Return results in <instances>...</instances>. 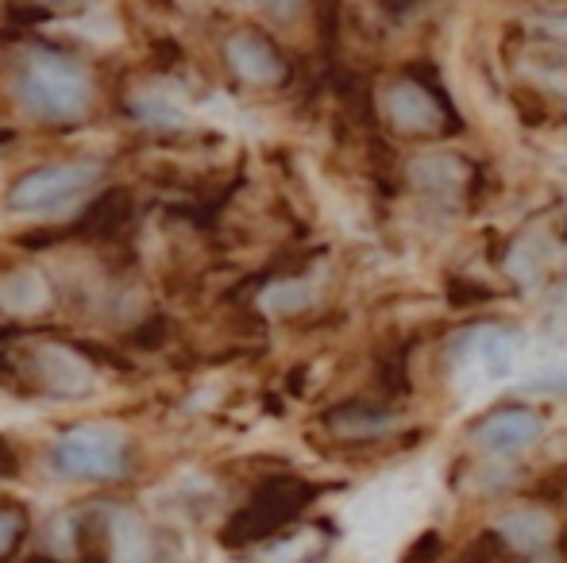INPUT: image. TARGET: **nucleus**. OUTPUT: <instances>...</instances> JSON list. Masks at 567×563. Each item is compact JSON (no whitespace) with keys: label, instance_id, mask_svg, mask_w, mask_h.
<instances>
[{"label":"nucleus","instance_id":"f257e3e1","mask_svg":"<svg viewBox=\"0 0 567 563\" xmlns=\"http://www.w3.org/2000/svg\"><path fill=\"white\" fill-rule=\"evenodd\" d=\"M0 386L16 398L82 402L97 390V363L74 340L0 329Z\"/></svg>","mask_w":567,"mask_h":563},{"label":"nucleus","instance_id":"f03ea898","mask_svg":"<svg viewBox=\"0 0 567 563\" xmlns=\"http://www.w3.org/2000/svg\"><path fill=\"white\" fill-rule=\"evenodd\" d=\"M16 101L31 121L43 124H74L90 113L93 82L78 62L62 54H31L28 66L16 77Z\"/></svg>","mask_w":567,"mask_h":563},{"label":"nucleus","instance_id":"7ed1b4c3","mask_svg":"<svg viewBox=\"0 0 567 563\" xmlns=\"http://www.w3.org/2000/svg\"><path fill=\"white\" fill-rule=\"evenodd\" d=\"M74 544L82 563H158L163 549L135 505H90L74 521Z\"/></svg>","mask_w":567,"mask_h":563},{"label":"nucleus","instance_id":"20e7f679","mask_svg":"<svg viewBox=\"0 0 567 563\" xmlns=\"http://www.w3.org/2000/svg\"><path fill=\"white\" fill-rule=\"evenodd\" d=\"M317 494H321V487H313V482H306V479L259 482V487L251 490V498L225 521L220 544H225V549H255V544L286 533V529L317 502Z\"/></svg>","mask_w":567,"mask_h":563},{"label":"nucleus","instance_id":"39448f33","mask_svg":"<svg viewBox=\"0 0 567 563\" xmlns=\"http://www.w3.org/2000/svg\"><path fill=\"white\" fill-rule=\"evenodd\" d=\"M51 467L70 482H120L132 471V436L109 421L74 425L54 440Z\"/></svg>","mask_w":567,"mask_h":563},{"label":"nucleus","instance_id":"423d86ee","mask_svg":"<svg viewBox=\"0 0 567 563\" xmlns=\"http://www.w3.org/2000/svg\"><path fill=\"white\" fill-rule=\"evenodd\" d=\"M105 174V163L97 158H82V163H62V166H35V170L20 174L8 186V209L35 217V212H51L62 205L78 201L82 194H90Z\"/></svg>","mask_w":567,"mask_h":563},{"label":"nucleus","instance_id":"0eeeda50","mask_svg":"<svg viewBox=\"0 0 567 563\" xmlns=\"http://www.w3.org/2000/svg\"><path fill=\"white\" fill-rule=\"evenodd\" d=\"M545 432V421H540L533 409L525 406H509L498 409V414L483 417L475 428V444L491 456H514V451H525L533 440H540Z\"/></svg>","mask_w":567,"mask_h":563},{"label":"nucleus","instance_id":"6e6552de","mask_svg":"<svg viewBox=\"0 0 567 563\" xmlns=\"http://www.w3.org/2000/svg\"><path fill=\"white\" fill-rule=\"evenodd\" d=\"M382 108H386V121L405 136H433L444 124L441 105L417 82H394L382 93Z\"/></svg>","mask_w":567,"mask_h":563},{"label":"nucleus","instance_id":"1a4fd4ad","mask_svg":"<svg viewBox=\"0 0 567 563\" xmlns=\"http://www.w3.org/2000/svg\"><path fill=\"white\" fill-rule=\"evenodd\" d=\"M452 355L460 363H475V367H483L491 378H498L514 367L517 336L509 329H498V324H478V329L463 332V340L452 347Z\"/></svg>","mask_w":567,"mask_h":563},{"label":"nucleus","instance_id":"9d476101","mask_svg":"<svg viewBox=\"0 0 567 563\" xmlns=\"http://www.w3.org/2000/svg\"><path fill=\"white\" fill-rule=\"evenodd\" d=\"M225 62H228L231 74L244 77V82H251V85H278L286 74L275 46H270L267 39L251 35V31H236V35L228 39Z\"/></svg>","mask_w":567,"mask_h":563},{"label":"nucleus","instance_id":"9b49d317","mask_svg":"<svg viewBox=\"0 0 567 563\" xmlns=\"http://www.w3.org/2000/svg\"><path fill=\"white\" fill-rule=\"evenodd\" d=\"M51 305V285L31 267H12L0 274V313L8 316H35Z\"/></svg>","mask_w":567,"mask_h":563},{"label":"nucleus","instance_id":"f8f14e48","mask_svg":"<svg viewBox=\"0 0 567 563\" xmlns=\"http://www.w3.org/2000/svg\"><path fill=\"white\" fill-rule=\"evenodd\" d=\"M324 428L340 440H379L394 428V417L367 406H340L324 414Z\"/></svg>","mask_w":567,"mask_h":563},{"label":"nucleus","instance_id":"ddd939ff","mask_svg":"<svg viewBox=\"0 0 567 563\" xmlns=\"http://www.w3.org/2000/svg\"><path fill=\"white\" fill-rule=\"evenodd\" d=\"M317 556H321V536L317 533H278L270 536V541L255 544L251 549V563H313Z\"/></svg>","mask_w":567,"mask_h":563},{"label":"nucleus","instance_id":"4468645a","mask_svg":"<svg viewBox=\"0 0 567 563\" xmlns=\"http://www.w3.org/2000/svg\"><path fill=\"white\" fill-rule=\"evenodd\" d=\"M553 533H556L553 521H548L545 513H529V510L509 513V518H502V525H498V536L517 552H540L548 541H553Z\"/></svg>","mask_w":567,"mask_h":563},{"label":"nucleus","instance_id":"2eb2a0df","mask_svg":"<svg viewBox=\"0 0 567 563\" xmlns=\"http://www.w3.org/2000/svg\"><path fill=\"white\" fill-rule=\"evenodd\" d=\"M28 529H31L28 510L20 502H12V498H0V563H8L20 552Z\"/></svg>","mask_w":567,"mask_h":563},{"label":"nucleus","instance_id":"dca6fc26","mask_svg":"<svg viewBox=\"0 0 567 563\" xmlns=\"http://www.w3.org/2000/svg\"><path fill=\"white\" fill-rule=\"evenodd\" d=\"M413 178L425 189H455L463 181V166L455 158H421L413 166Z\"/></svg>","mask_w":567,"mask_h":563},{"label":"nucleus","instance_id":"f3484780","mask_svg":"<svg viewBox=\"0 0 567 563\" xmlns=\"http://www.w3.org/2000/svg\"><path fill=\"white\" fill-rule=\"evenodd\" d=\"M309 298H313L309 282H278L262 293V309H270V313H298V309L309 305Z\"/></svg>","mask_w":567,"mask_h":563},{"label":"nucleus","instance_id":"a211bd4d","mask_svg":"<svg viewBox=\"0 0 567 563\" xmlns=\"http://www.w3.org/2000/svg\"><path fill=\"white\" fill-rule=\"evenodd\" d=\"M441 549H444L441 533H425L413 541V549L405 552L402 563H433V560H441Z\"/></svg>","mask_w":567,"mask_h":563},{"label":"nucleus","instance_id":"6ab92c4d","mask_svg":"<svg viewBox=\"0 0 567 563\" xmlns=\"http://www.w3.org/2000/svg\"><path fill=\"white\" fill-rule=\"evenodd\" d=\"M23 475V463H20V451L12 448L4 432H0V479H20Z\"/></svg>","mask_w":567,"mask_h":563},{"label":"nucleus","instance_id":"aec40b11","mask_svg":"<svg viewBox=\"0 0 567 563\" xmlns=\"http://www.w3.org/2000/svg\"><path fill=\"white\" fill-rule=\"evenodd\" d=\"M259 12H267L270 20H293L301 8V0H251Z\"/></svg>","mask_w":567,"mask_h":563},{"label":"nucleus","instance_id":"412c9836","mask_svg":"<svg viewBox=\"0 0 567 563\" xmlns=\"http://www.w3.org/2000/svg\"><path fill=\"white\" fill-rule=\"evenodd\" d=\"M491 544H494V536H483V541H475L467 552H463L455 563H494V552H491Z\"/></svg>","mask_w":567,"mask_h":563},{"label":"nucleus","instance_id":"4be33fe9","mask_svg":"<svg viewBox=\"0 0 567 563\" xmlns=\"http://www.w3.org/2000/svg\"><path fill=\"white\" fill-rule=\"evenodd\" d=\"M31 8H39V12H78L82 4H90V0H28Z\"/></svg>","mask_w":567,"mask_h":563},{"label":"nucleus","instance_id":"5701e85b","mask_svg":"<svg viewBox=\"0 0 567 563\" xmlns=\"http://www.w3.org/2000/svg\"><path fill=\"white\" fill-rule=\"evenodd\" d=\"M529 390H540V394H567V375H564V371H556V375L529 383Z\"/></svg>","mask_w":567,"mask_h":563},{"label":"nucleus","instance_id":"b1692460","mask_svg":"<svg viewBox=\"0 0 567 563\" xmlns=\"http://www.w3.org/2000/svg\"><path fill=\"white\" fill-rule=\"evenodd\" d=\"M28 563H62V560L47 556V552H35V556H28Z\"/></svg>","mask_w":567,"mask_h":563}]
</instances>
